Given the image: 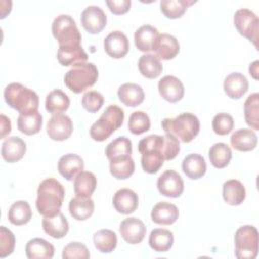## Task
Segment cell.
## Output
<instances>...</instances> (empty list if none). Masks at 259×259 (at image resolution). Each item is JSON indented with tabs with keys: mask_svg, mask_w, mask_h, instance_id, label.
Wrapping results in <instances>:
<instances>
[{
	"mask_svg": "<svg viewBox=\"0 0 259 259\" xmlns=\"http://www.w3.org/2000/svg\"><path fill=\"white\" fill-rule=\"evenodd\" d=\"M157 187L159 192L167 197H179L184 190V182L181 176L174 170H166L158 180Z\"/></svg>",
	"mask_w": 259,
	"mask_h": 259,
	"instance_id": "cell-10",
	"label": "cell"
},
{
	"mask_svg": "<svg viewBox=\"0 0 259 259\" xmlns=\"http://www.w3.org/2000/svg\"><path fill=\"white\" fill-rule=\"evenodd\" d=\"M115 210L121 214L133 213L139 205L138 194L130 188L118 189L112 198Z\"/></svg>",
	"mask_w": 259,
	"mask_h": 259,
	"instance_id": "cell-16",
	"label": "cell"
},
{
	"mask_svg": "<svg viewBox=\"0 0 259 259\" xmlns=\"http://www.w3.org/2000/svg\"><path fill=\"white\" fill-rule=\"evenodd\" d=\"M69 211L73 219L77 221H85L89 219L94 211V201L89 198L74 197L69 202Z\"/></svg>",
	"mask_w": 259,
	"mask_h": 259,
	"instance_id": "cell-33",
	"label": "cell"
},
{
	"mask_svg": "<svg viewBox=\"0 0 259 259\" xmlns=\"http://www.w3.org/2000/svg\"><path fill=\"white\" fill-rule=\"evenodd\" d=\"M97 185L95 175L89 171L80 172L74 179V192L76 196L89 198Z\"/></svg>",
	"mask_w": 259,
	"mask_h": 259,
	"instance_id": "cell-29",
	"label": "cell"
},
{
	"mask_svg": "<svg viewBox=\"0 0 259 259\" xmlns=\"http://www.w3.org/2000/svg\"><path fill=\"white\" fill-rule=\"evenodd\" d=\"M117 96L124 105L131 107L140 105L145 99L143 88L136 83L122 84L117 90Z\"/></svg>",
	"mask_w": 259,
	"mask_h": 259,
	"instance_id": "cell-25",
	"label": "cell"
},
{
	"mask_svg": "<svg viewBox=\"0 0 259 259\" xmlns=\"http://www.w3.org/2000/svg\"><path fill=\"white\" fill-rule=\"evenodd\" d=\"M182 170L190 179H199L206 172V162L199 154H189L182 161Z\"/></svg>",
	"mask_w": 259,
	"mask_h": 259,
	"instance_id": "cell-27",
	"label": "cell"
},
{
	"mask_svg": "<svg viewBox=\"0 0 259 259\" xmlns=\"http://www.w3.org/2000/svg\"><path fill=\"white\" fill-rule=\"evenodd\" d=\"M98 78V70L93 63H79L74 65L64 77L66 86L78 94L92 87Z\"/></svg>",
	"mask_w": 259,
	"mask_h": 259,
	"instance_id": "cell-6",
	"label": "cell"
},
{
	"mask_svg": "<svg viewBox=\"0 0 259 259\" xmlns=\"http://www.w3.org/2000/svg\"><path fill=\"white\" fill-rule=\"evenodd\" d=\"M138 67L140 73L148 79L159 77L163 70L160 59L153 54H145L141 56L138 62Z\"/></svg>",
	"mask_w": 259,
	"mask_h": 259,
	"instance_id": "cell-34",
	"label": "cell"
},
{
	"mask_svg": "<svg viewBox=\"0 0 259 259\" xmlns=\"http://www.w3.org/2000/svg\"><path fill=\"white\" fill-rule=\"evenodd\" d=\"M62 257L64 259H88L90 257V253L84 244L71 242L64 247Z\"/></svg>",
	"mask_w": 259,
	"mask_h": 259,
	"instance_id": "cell-45",
	"label": "cell"
},
{
	"mask_svg": "<svg viewBox=\"0 0 259 259\" xmlns=\"http://www.w3.org/2000/svg\"><path fill=\"white\" fill-rule=\"evenodd\" d=\"M235 255L239 259H254L258 254V231L254 226L240 227L235 233Z\"/></svg>",
	"mask_w": 259,
	"mask_h": 259,
	"instance_id": "cell-8",
	"label": "cell"
},
{
	"mask_svg": "<svg viewBox=\"0 0 259 259\" xmlns=\"http://www.w3.org/2000/svg\"><path fill=\"white\" fill-rule=\"evenodd\" d=\"M26 152V145L19 137H8L1 147L2 158L8 163H15L22 159Z\"/></svg>",
	"mask_w": 259,
	"mask_h": 259,
	"instance_id": "cell-19",
	"label": "cell"
},
{
	"mask_svg": "<svg viewBox=\"0 0 259 259\" xmlns=\"http://www.w3.org/2000/svg\"><path fill=\"white\" fill-rule=\"evenodd\" d=\"M25 254L29 259H51L55 254V248L45 239L33 238L27 242Z\"/></svg>",
	"mask_w": 259,
	"mask_h": 259,
	"instance_id": "cell-24",
	"label": "cell"
},
{
	"mask_svg": "<svg viewBox=\"0 0 259 259\" xmlns=\"http://www.w3.org/2000/svg\"><path fill=\"white\" fill-rule=\"evenodd\" d=\"M106 5L108 6L109 10L116 15L126 13L132 5L131 0H107Z\"/></svg>",
	"mask_w": 259,
	"mask_h": 259,
	"instance_id": "cell-49",
	"label": "cell"
},
{
	"mask_svg": "<svg viewBox=\"0 0 259 259\" xmlns=\"http://www.w3.org/2000/svg\"><path fill=\"white\" fill-rule=\"evenodd\" d=\"M174 243L173 233L167 229H154L149 236V245L156 252H167Z\"/></svg>",
	"mask_w": 259,
	"mask_h": 259,
	"instance_id": "cell-31",
	"label": "cell"
},
{
	"mask_svg": "<svg viewBox=\"0 0 259 259\" xmlns=\"http://www.w3.org/2000/svg\"><path fill=\"white\" fill-rule=\"evenodd\" d=\"M223 198L230 205H239L246 198V189L237 179L227 180L223 184Z\"/></svg>",
	"mask_w": 259,
	"mask_h": 259,
	"instance_id": "cell-28",
	"label": "cell"
},
{
	"mask_svg": "<svg viewBox=\"0 0 259 259\" xmlns=\"http://www.w3.org/2000/svg\"><path fill=\"white\" fill-rule=\"evenodd\" d=\"M57 59L59 63L65 67L74 66L79 63H85L88 60V55L83 50L82 46L72 48L59 47L57 52Z\"/></svg>",
	"mask_w": 259,
	"mask_h": 259,
	"instance_id": "cell-30",
	"label": "cell"
},
{
	"mask_svg": "<svg viewBox=\"0 0 259 259\" xmlns=\"http://www.w3.org/2000/svg\"><path fill=\"white\" fill-rule=\"evenodd\" d=\"M258 64H259V62H258V61H255V62H253L252 64H250V67H249L250 75H252L254 79H258V77H257V73H258Z\"/></svg>",
	"mask_w": 259,
	"mask_h": 259,
	"instance_id": "cell-51",
	"label": "cell"
},
{
	"mask_svg": "<svg viewBox=\"0 0 259 259\" xmlns=\"http://www.w3.org/2000/svg\"><path fill=\"white\" fill-rule=\"evenodd\" d=\"M159 34L160 33L156 27L150 24L142 25L136 30L134 36L137 49L141 52L153 51V47Z\"/></svg>",
	"mask_w": 259,
	"mask_h": 259,
	"instance_id": "cell-26",
	"label": "cell"
},
{
	"mask_svg": "<svg viewBox=\"0 0 259 259\" xmlns=\"http://www.w3.org/2000/svg\"><path fill=\"white\" fill-rule=\"evenodd\" d=\"M231 145L240 152L254 150L257 146V135L251 128H240L235 131L230 138Z\"/></svg>",
	"mask_w": 259,
	"mask_h": 259,
	"instance_id": "cell-22",
	"label": "cell"
},
{
	"mask_svg": "<svg viewBox=\"0 0 259 259\" xmlns=\"http://www.w3.org/2000/svg\"><path fill=\"white\" fill-rule=\"evenodd\" d=\"M11 132V122L10 119L5 116L4 114H1V139H4L9 133Z\"/></svg>",
	"mask_w": 259,
	"mask_h": 259,
	"instance_id": "cell-50",
	"label": "cell"
},
{
	"mask_svg": "<svg viewBox=\"0 0 259 259\" xmlns=\"http://www.w3.org/2000/svg\"><path fill=\"white\" fill-rule=\"evenodd\" d=\"M164 139H165L164 158L165 160H173L179 154V151H180L179 140L170 133H166L164 135Z\"/></svg>",
	"mask_w": 259,
	"mask_h": 259,
	"instance_id": "cell-48",
	"label": "cell"
},
{
	"mask_svg": "<svg viewBox=\"0 0 259 259\" xmlns=\"http://www.w3.org/2000/svg\"><path fill=\"white\" fill-rule=\"evenodd\" d=\"M208 157L213 167L223 169L229 165L232 159V150L225 143H215L208 150Z\"/></svg>",
	"mask_w": 259,
	"mask_h": 259,
	"instance_id": "cell-38",
	"label": "cell"
},
{
	"mask_svg": "<svg viewBox=\"0 0 259 259\" xmlns=\"http://www.w3.org/2000/svg\"><path fill=\"white\" fill-rule=\"evenodd\" d=\"M105 154L108 160L119 157L131 156L132 142L126 137H118L111 141L105 148Z\"/></svg>",
	"mask_w": 259,
	"mask_h": 259,
	"instance_id": "cell-40",
	"label": "cell"
},
{
	"mask_svg": "<svg viewBox=\"0 0 259 259\" xmlns=\"http://www.w3.org/2000/svg\"><path fill=\"white\" fill-rule=\"evenodd\" d=\"M106 54L113 59L123 58L130 50L127 36L120 30L111 31L103 42Z\"/></svg>",
	"mask_w": 259,
	"mask_h": 259,
	"instance_id": "cell-15",
	"label": "cell"
},
{
	"mask_svg": "<svg viewBox=\"0 0 259 259\" xmlns=\"http://www.w3.org/2000/svg\"><path fill=\"white\" fill-rule=\"evenodd\" d=\"M70 106L68 95L60 89L51 91L46 97V109L52 114H60Z\"/></svg>",
	"mask_w": 259,
	"mask_h": 259,
	"instance_id": "cell-36",
	"label": "cell"
},
{
	"mask_svg": "<svg viewBox=\"0 0 259 259\" xmlns=\"http://www.w3.org/2000/svg\"><path fill=\"white\" fill-rule=\"evenodd\" d=\"M73 133V122L66 114H55L47 123V134L54 141L67 140Z\"/></svg>",
	"mask_w": 259,
	"mask_h": 259,
	"instance_id": "cell-12",
	"label": "cell"
},
{
	"mask_svg": "<svg viewBox=\"0 0 259 259\" xmlns=\"http://www.w3.org/2000/svg\"><path fill=\"white\" fill-rule=\"evenodd\" d=\"M124 119L123 110L111 104L106 107L101 116L90 127V136L94 141L103 142L109 138L117 128H119Z\"/></svg>",
	"mask_w": 259,
	"mask_h": 259,
	"instance_id": "cell-5",
	"label": "cell"
},
{
	"mask_svg": "<svg viewBox=\"0 0 259 259\" xmlns=\"http://www.w3.org/2000/svg\"><path fill=\"white\" fill-rule=\"evenodd\" d=\"M161 125L165 133L174 135L183 143L191 142L200 130L199 119L190 112L181 113L174 118H164Z\"/></svg>",
	"mask_w": 259,
	"mask_h": 259,
	"instance_id": "cell-4",
	"label": "cell"
},
{
	"mask_svg": "<svg viewBox=\"0 0 259 259\" xmlns=\"http://www.w3.org/2000/svg\"><path fill=\"white\" fill-rule=\"evenodd\" d=\"M179 210L173 203L162 201L158 202L151 211V219L157 225H172L177 221Z\"/></svg>",
	"mask_w": 259,
	"mask_h": 259,
	"instance_id": "cell-21",
	"label": "cell"
},
{
	"mask_svg": "<svg viewBox=\"0 0 259 259\" xmlns=\"http://www.w3.org/2000/svg\"><path fill=\"white\" fill-rule=\"evenodd\" d=\"M147 228L143 221L138 218H126L119 226V233L122 239L132 245L140 244L146 236Z\"/></svg>",
	"mask_w": 259,
	"mask_h": 259,
	"instance_id": "cell-13",
	"label": "cell"
},
{
	"mask_svg": "<svg viewBox=\"0 0 259 259\" xmlns=\"http://www.w3.org/2000/svg\"><path fill=\"white\" fill-rule=\"evenodd\" d=\"M82 106L89 112H97L103 105L104 98L101 93L95 90H90L86 92L82 97Z\"/></svg>",
	"mask_w": 259,
	"mask_h": 259,
	"instance_id": "cell-47",
	"label": "cell"
},
{
	"mask_svg": "<svg viewBox=\"0 0 259 259\" xmlns=\"http://www.w3.org/2000/svg\"><path fill=\"white\" fill-rule=\"evenodd\" d=\"M15 237L13 233L4 226L0 227V258H5L14 251Z\"/></svg>",
	"mask_w": 259,
	"mask_h": 259,
	"instance_id": "cell-46",
	"label": "cell"
},
{
	"mask_svg": "<svg viewBox=\"0 0 259 259\" xmlns=\"http://www.w3.org/2000/svg\"><path fill=\"white\" fill-rule=\"evenodd\" d=\"M42 116L36 110L28 113H20L17 118V127L24 135L31 136L41 130Z\"/></svg>",
	"mask_w": 259,
	"mask_h": 259,
	"instance_id": "cell-32",
	"label": "cell"
},
{
	"mask_svg": "<svg viewBox=\"0 0 259 259\" xmlns=\"http://www.w3.org/2000/svg\"><path fill=\"white\" fill-rule=\"evenodd\" d=\"M151 121L148 114L144 111H134L128 118L127 127L134 135H142L150 130Z\"/></svg>",
	"mask_w": 259,
	"mask_h": 259,
	"instance_id": "cell-43",
	"label": "cell"
},
{
	"mask_svg": "<svg viewBox=\"0 0 259 259\" xmlns=\"http://www.w3.org/2000/svg\"><path fill=\"white\" fill-rule=\"evenodd\" d=\"M106 14L96 5L87 6L81 13V24L86 31L92 34L99 33L106 25Z\"/></svg>",
	"mask_w": 259,
	"mask_h": 259,
	"instance_id": "cell-11",
	"label": "cell"
},
{
	"mask_svg": "<svg viewBox=\"0 0 259 259\" xmlns=\"http://www.w3.org/2000/svg\"><path fill=\"white\" fill-rule=\"evenodd\" d=\"M6 103L19 113L36 111L39 104L38 95L20 83H10L4 89Z\"/></svg>",
	"mask_w": 259,
	"mask_h": 259,
	"instance_id": "cell-3",
	"label": "cell"
},
{
	"mask_svg": "<svg viewBox=\"0 0 259 259\" xmlns=\"http://www.w3.org/2000/svg\"><path fill=\"white\" fill-rule=\"evenodd\" d=\"M244 114L246 123L253 130H259V94L249 95L244 103Z\"/></svg>",
	"mask_w": 259,
	"mask_h": 259,
	"instance_id": "cell-41",
	"label": "cell"
},
{
	"mask_svg": "<svg viewBox=\"0 0 259 259\" xmlns=\"http://www.w3.org/2000/svg\"><path fill=\"white\" fill-rule=\"evenodd\" d=\"M83 169H84L83 159L76 154H72V153L65 154L59 159L58 171L64 178H66L69 181L75 179V177L80 172H82Z\"/></svg>",
	"mask_w": 259,
	"mask_h": 259,
	"instance_id": "cell-18",
	"label": "cell"
},
{
	"mask_svg": "<svg viewBox=\"0 0 259 259\" xmlns=\"http://www.w3.org/2000/svg\"><path fill=\"white\" fill-rule=\"evenodd\" d=\"M109 161L110 173L116 179H126L135 172V162L132 156L119 157Z\"/></svg>",
	"mask_w": 259,
	"mask_h": 259,
	"instance_id": "cell-37",
	"label": "cell"
},
{
	"mask_svg": "<svg viewBox=\"0 0 259 259\" xmlns=\"http://www.w3.org/2000/svg\"><path fill=\"white\" fill-rule=\"evenodd\" d=\"M32 217L30 205L25 200L15 201L8 210V220L14 226L27 224Z\"/></svg>",
	"mask_w": 259,
	"mask_h": 259,
	"instance_id": "cell-35",
	"label": "cell"
},
{
	"mask_svg": "<svg viewBox=\"0 0 259 259\" xmlns=\"http://www.w3.org/2000/svg\"><path fill=\"white\" fill-rule=\"evenodd\" d=\"M52 32L59 42V47L72 48L81 46V33L75 20L68 14H61L54 19Z\"/></svg>",
	"mask_w": 259,
	"mask_h": 259,
	"instance_id": "cell-7",
	"label": "cell"
},
{
	"mask_svg": "<svg viewBox=\"0 0 259 259\" xmlns=\"http://www.w3.org/2000/svg\"><path fill=\"white\" fill-rule=\"evenodd\" d=\"M180 50V46L175 36L168 33L159 34L153 51L156 53V56L162 60H171L175 58Z\"/></svg>",
	"mask_w": 259,
	"mask_h": 259,
	"instance_id": "cell-17",
	"label": "cell"
},
{
	"mask_svg": "<svg viewBox=\"0 0 259 259\" xmlns=\"http://www.w3.org/2000/svg\"><path fill=\"white\" fill-rule=\"evenodd\" d=\"M160 95L168 102L175 103L184 96V86L180 79L175 76H164L158 83Z\"/></svg>",
	"mask_w": 259,
	"mask_h": 259,
	"instance_id": "cell-14",
	"label": "cell"
},
{
	"mask_svg": "<svg viewBox=\"0 0 259 259\" xmlns=\"http://www.w3.org/2000/svg\"><path fill=\"white\" fill-rule=\"evenodd\" d=\"M195 1L187 0H162L160 2V8L162 13L170 19H175L181 17L186 11L187 7Z\"/></svg>",
	"mask_w": 259,
	"mask_h": 259,
	"instance_id": "cell-42",
	"label": "cell"
},
{
	"mask_svg": "<svg viewBox=\"0 0 259 259\" xmlns=\"http://www.w3.org/2000/svg\"><path fill=\"white\" fill-rule=\"evenodd\" d=\"M248 88L247 78L239 72L229 74L224 80L225 93L232 99L241 98L248 91Z\"/></svg>",
	"mask_w": 259,
	"mask_h": 259,
	"instance_id": "cell-20",
	"label": "cell"
},
{
	"mask_svg": "<svg viewBox=\"0 0 259 259\" xmlns=\"http://www.w3.org/2000/svg\"><path fill=\"white\" fill-rule=\"evenodd\" d=\"M65 197L63 185L55 178H47L40 182L37 188L35 206L44 217H53L60 212Z\"/></svg>",
	"mask_w": 259,
	"mask_h": 259,
	"instance_id": "cell-1",
	"label": "cell"
},
{
	"mask_svg": "<svg viewBox=\"0 0 259 259\" xmlns=\"http://www.w3.org/2000/svg\"><path fill=\"white\" fill-rule=\"evenodd\" d=\"M164 136L150 135L139 142L138 149L142 154L141 164L145 172L155 174L164 163Z\"/></svg>",
	"mask_w": 259,
	"mask_h": 259,
	"instance_id": "cell-2",
	"label": "cell"
},
{
	"mask_svg": "<svg viewBox=\"0 0 259 259\" xmlns=\"http://www.w3.org/2000/svg\"><path fill=\"white\" fill-rule=\"evenodd\" d=\"M41 225L45 233L55 239L65 237L69 231V223L61 211L53 217H45Z\"/></svg>",
	"mask_w": 259,
	"mask_h": 259,
	"instance_id": "cell-23",
	"label": "cell"
},
{
	"mask_svg": "<svg viewBox=\"0 0 259 259\" xmlns=\"http://www.w3.org/2000/svg\"><path fill=\"white\" fill-rule=\"evenodd\" d=\"M93 243L99 252L111 253L116 248L117 237L113 231L102 229L93 235Z\"/></svg>",
	"mask_w": 259,
	"mask_h": 259,
	"instance_id": "cell-39",
	"label": "cell"
},
{
	"mask_svg": "<svg viewBox=\"0 0 259 259\" xmlns=\"http://www.w3.org/2000/svg\"><path fill=\"white\" fill-rule=\"evenodd\" d=\"M234 127V118L226 112L218 113L212 119V130L219 136H226L232 132Z\"/></svg>",
	"mask_w": 259,
	"mask_h": 259,
	"instance_id": "cell-44",
	"label": "cell"
},
{
	"mask_svg": "<svg viewBox=\"0 0 259 259\" xmlns=\"http://www.w3.org/2000/svg\"><path fill=\"white\" fill-rule=\"evenodd\" d=\"M234 24L241 35L258 48L259 20L253 11L248 8L238 9L234 15Z\"/></svg>",
	"mask_w": 259,
	"mask_h": 259,
	"instance_id": "cell-9",
	"label": "cell"
}]
</instances>
